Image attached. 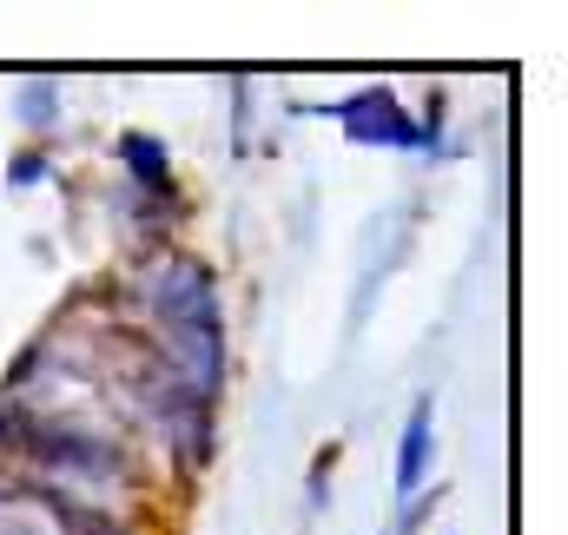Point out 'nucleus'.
Listing matches in <instances>:
<instances>
[{"instance_id": "nucleus-3", "label": "nucleus", "mask_w": 568, "mask_h": 535, "mask_svg": "<svg viewBox=\"0 0 568 535\" xmlns=\"http://www.w3.org/2000/svg\"><path fill=\"white\" fill-rule=\"evenodd\" d=\"M424 456H429V410H417L410 416V436H404V489H417V476H424Z\"/></svg>"}, {"instance_id": "nucleus-2", "label": "nucleus", "mask_w": 568, "mask_h": 535, "mask_svg": "<svg viewBox=\"0 0 568 535\" xmlns=\"http://www.w3.org/2000/svg\"><path fill=\"white\" fill-rule=\"evenodd\" d=\"M337 113H344V127H351L357 139H390V145H410V139H417V133H410V120L397 113V100H390V93H377V87H371V93H357V100H344Z\"/></svg>"}, {"instance_id": "nucleus-1", "label": "nucleus", "mask_w": 568, "mask_h": 535, "mask_svg": "<svg viewBox=\"0 0 568 535\" xmlns=\"http://www.w3.org/2000/svg\"><path fill=\"white\" fill-rule=\"evenodd\" d=\"M140 297H145V311L159 317V331L219 324V284H212V271L199 265V259H185V252L152 259L140 277Z\"/></svg>"}, {"instance_id": "nucleus-4", "label": "nucleus", "mask_w": 568, "mask_h": 535, "mask_svg": "<svg viewBox=\"0 0 568 535\" xmlns=\"http://www.w3.org/2000/svg\"><path fill=\"white\" fill-rule=\"evenodd\" d=\"M159 159H165V152H159L152 139H126V165L145 172V185H159Z\"/></svg>"}]
</instances>
